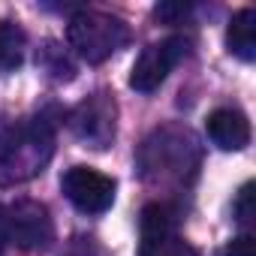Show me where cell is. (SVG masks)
<instances>
[{
  "label": "cell",
  "mask_w": 256,
  "mask_h": 256,
  "mask_svg": "<svg viewBox=\"0 0 256 256\" xmlns=\"http://www.w3.org/2000/svg\"><path fill=\"white\" fill-rule=\"evenodd\" d=\"M199 166L196 142L181 126H163L139 151V169L148 184H184Z\"/></svg>",
  "instance_id": "2"
},
{
  "label": "cell",
  "mask_w": 256,
  "mask_h": 256,
  "mask_svg": "<svg viewBox=\"0 0 256 256\" xmlns=\"http://www.w3.org/2000/svg\"><path fill=\"white\" fill-rule=\"evenodd\" d=\"M256 184L253 181H247L241 190H238V196H235V202H232V217H235V223L250 235V226H253V217H256Z\"/></svg>",
  "instance_id": "12"
},
{
  "label": "cell",
  "mask_w": 256,
  "mask_h": 256,
  "mask_svg": "<svg viewBox=\"0 0 256 256\" xmlns=\"http://www.w3.org/2000/svg\"><path fill=\"white\" fill-rule=\"evenodd\" d=\"M6 235L16 247L42 253L54 241V220L36 199H18L6 208Z\"/></svg>",
  "instance_id": "6"
},
{
  "label": "cell",
  "mask_w": 256,
  "mask_h": 256,
  "mask_svg": "<svg viewBox=\"0 0 256 256\" xmlns=\"http://www.w3.org/2000/svg\"><path fill=\"white\" fill-rule=\"evenodd\" d=\"M187 12H190V4H157L154 6V16L160 22H169V24H178Z\"/></svg>",
  "instance_id": "14"
},
{
  "label": "cell",
  "mask_w": 256,
  "mask_h": 256,
  "mask_svg": "<svg viewBox=\"0 0 256 256\" xmlns=\"http://www.w3.org/2000/svg\"><path fill=\"white\" fill-rule=\"evenodd\" d=\"M226 46L244 64H250L256 58V10L244 6L232 16V22L226 28Z\"/></svg>",
  "instance_id": "10"
},
{
  "label": "cell",
  "mask_w": 256,
  "mask_h": 256,
  "mask_svg": "<svg viewBox=\"0 0 256 256\" xmlns=\"http://www.w3.org/2000/svg\"><path fill=\"white\" fill-rule=\"evenodd\" d=\"M24 48H28L24 30L12 22H0V72L18 70L24 60Z\"/></svg>",
  "instance_id": "11"
},
{
  "label": "cell",
  "mask_w": 256,
  "mask_h": 256,
  "mask_svg": "<svg viewBox=\"0 0 256 256\" xmlns=\"http://www.w3.org/2000/svg\"><path fill=\"white\" fill-rule=\"evenodd\" d=\"M187 48H190L187 36H166V40L142 48V54L136 58L133 72H130V88L139 94H154L169 78V72L178 66V60L187 54Z\"/></svg>",
  "instance_id": "7"
},
{
  "label": "cell",
  "mask_w": 256,
  "mask_h": 256,
  "mask_svg": "<svg viewBox=\"0 0 256 256\" xmlns=\"http://www.w3.org/2000/svg\"><path fill=\"white\" fill-rule=\"evenodd\" d=\"M70 130L88 148L106 151L114 142V133H118V102H114V96L106 94V90H96V94L84 96L70 112Z\"/></svg>",
  "instance_id": "4"
},
{
  "label": "cell",
  "mask_w": 256,
  "mask_h": 256,
  "mask_svg": "<svg viewBox=\"0 0 256 256\" xmlns=\"http://www.w3.org/2000/svg\"><path fill=\"white\" fill-rule=\"evenodd\" d=\"M70 48L88 64H106L130 42V28L124 18L100 12V10H78L66 28Z\"/></svg>",
  "instance_id": "3"
},
{
  "label": "cell",
  "mask_w": 256,
  "mask_h": 256,
  "mask_svg": "<svg viewBox=\"0 0 256 256\" xmlns=\"http://www.w3.org/2000/svg\"><path fill=\"white\" fill-rule=\"evenodd\" d=\"M66 256H106V250L94 238H76V244L70 247Z\"/></svg>",
  "instance_id": "15"
},
{
  "label": "cell",
  "mask_w": 256,
  "mask_h": 256,
  "mask_svg": "<svg viewBox=\"0 0 256 256\" xmlns=\"http://www.w3.org/2000/svg\"><path fill=\"white\" fill-rule=\"evenodd\" d=\"M6 241H10V235H6V208L0 205V256L6 250Z\"/></svg>",
  "instance_id": "16"
},
{
  "label": "cell",
  "mask_w": 256,
  "mask_h": 256,
  "mask_svg": "<svg viewBox=\"0 0 256 256\" xmlns=\"http://www.w3.org/2000/svg\"><path fill=\"white\" fill-rule=\"evenodd\" d=\"M54 157V124L46 114L0 126V187L34 181Z\"/></svg>",
  "instance_id": "1"
},
{
  "label": "cell",
  "mask_w": 256,
  "mask_h": 256,
  "mask_svg": "<svg viewBox=\"0 0 256 256\" xmlns=\"http://www.w3.org/2000/svg\"><path fill=\"white\" fill-rule=\"evenodd\" d=\"M214 256H256V241H253V235H238V238H232V241H226Z\"/></svg>",
  "instance_id": "13"
},
{
  "label": "cell",
  "mask_w": 256,
  "mask_h": 256,
  "mask_svg": "<svg viewBox=\"0 0 256 256\" xmlns=\"http://www.w3.org/2000/svg\"><path fill=\"white\" fill-rule=\"evenodd\" d=\"M64 196L82 211V214H102L114 205V178L90 169V166H72L60 178Z\"/></svg>",
  "instance_id": "8"
},
{
  "label": "cell",
  "mask_w": 256,
  "mask_h": 256,
  "mask_svg": "<svg viewBox=\"0 0 256 256\" xmlns=\"http://www.w3.org/2000/svg\"><path fill=\"white\" fill-rule=\"evenodd\" d=\"M139 253L136 256H199V250L175 232V211L163 202H151L139 217Z\"/></svg>",
  "instance_id": "5"
},
{
  "label": "cell",
  "mask_w": 256,
  "mask_h": 256,
  "mask_svg": "<svg viewBox=\"0 0 256 256\" xmlns=\"http://www.w3.org/2000/svg\"><path fill=\"white\" fill-rule=\"evenodd\" d=\"M205 133L220 151H244L250 145V120L238 108H214L205 118Z\"/></svg>",
  "instance_id": "9"
}]
</instances>
